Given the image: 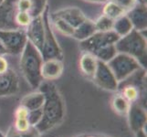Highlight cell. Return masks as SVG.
Returning <instances> with one entry per match:
<instances>
[{
  "mask_svg": "<svg viewBox=\"0 0 147 137\" xmlns=\"http://www.w3.org/2000/svg\"><path fill=\"white\" fill-rule=\"evenodd\" d=\"M39 88L45 95V103L42 107V119L35 127L42 134L54 129L62 123L66 110L63 98L55 84L49 82H42Z\"/></svg>",
  "mask_w": 147,
  "mask_h": 137,
  "instance_id": "1",
  "label": "cell"
},
{
  "mask_svg": "<svg viewBox=\"0 0 147 137\" xmlns=\"http://www.w3.org/2000/svg\"><path fill=\"white\" fill-rule=\"evenodd\" d=\"M43 58L39 50L28 40L20 54L19 66L25 80L32 89H38L43 82L41 68Z\"/></svg>",
  "mask_w": 147,
  "mask_h": 137,
  "instance_id": "2",
  "label": "cell"
},
{
  "mask_svg": "<svg viewBox=\"0 0 147 137\" xmlns=\"http://www.w3.org/2000/svg\"><path fill=\"white\" fill-rule=\"evenodd\" d=\"M115 47L118 52L130 55L138 60L144 69L146 68V37L143 35V31L133 29L126 36L121 37Z\"/></svg>",
  "mask_w": 147,
  "mask_h": 137,
  "instance_id": "3",
  "label": "cell"
},
{
  "mask_svg": "<svg viewBox=\"0 0 147 137\" xmlns=\"http://www.w3.org/2000/svg\"><path fill=\"white\" fill-rule=\"evenodd\" d=\"M107 65L119 82L126 80L134 72L144 69L138 62V60H136L134 58L125 53L120 52L108 61Z\"/></svg>",
  "mask_w": 147,
  "mask_h": 137,
  "instance_id": "4",
  "label": "cell"
},
{
  "mask_svg": "<svg viewBox=\"0 0 147 137\" xmlns=\"http://www.w3.org/2000/svg\"><path fill=\"white\" fill-rule=\"evenodd\" d=\"M42 15H43L45 33H44L43 45L40 53L42 55L43 60L49 59H58L62 60L63 52L53 33L51 23H50V18H49V7H46Z\"/></svg>",
  "mask_w": 147,
  "mask_h": 137,
  "instance_id": "5",
  "label": "cell"
},
{
  "mask_svg": "<svg viewBox=\"0 0 147 137\" xmlns=\"http://www.w3.org/2000/svg\"><path fill=\"white\" fill-rule=\"evenodd\" d=\"M0 42L6 49L7 54L20 55L28 42L25 29H0Z\"/></svg>",
  "mask_w": 147,
  "mask_h": 137,
  "instance_id": "6",
  "label": "cell"
},
{
  "mask_svg": "<svg viewBox=\"0 0 147 137\" xmlns=\"http://www.w3.org/2000/svg\"><path fill=\"white\" fill-rule=\"evenodd\" d=\"M120 37L113 30L108 32H95L92 36L87 39L82 40L80 43V49L83 52H89L94 54L98 49L108 44H115Z\"/></svg>",
  "mask_w": 147,
  "mask_h": 137,
  "instance_id": "7",
  "label": "cell"
},
{
  "mask_svg": "<svg viewBox=\"0 0 147 137\" xmlns=\"http://www.w3.org/2000/svg\"><path fill=\"white\" fill-rule=\"evenodd\" d=\"M93 82L100 88L109 91H116L119 89V82L109 68L107 63L98 60V66L93 76Z\"/></svg>",
  "mask_w": 147,
  "mask_h": 137,
  "instance_id": "8",
  "label": "cell"
},
{
  "mask_svg": "<svg viewBox=\"0 0 147 137\" xmlns=\"http://www.w3.org/2000/svg\"><path fill=\"white\" fill-rule=\"evenodd\" d=\"M43 14V13H42ZM28 37V40L32 43L39 51H41L43 40H44V21L43 15H40L32 19L31 23L28 25V27L25 29Z\"/></svg>",
  "mask_w": 147,
  "mask_h": 137,
  "instance_id": "9",
  "label": "cell"
},
{
  "mask_svg": "<svg viewBox=\"0 0 147 137\" xmlns=\"http://www.w3.org/2000/svg\"><path fill=\"white\" fill-rule=\"evenodd\" d=\"M128 120L131 130L135 134L144 131L146 124V111L138 103H133L128 111Z\"/></svg>",
  "mask_w": 147,
  "mask_h": 137,
  "instance_id": "10",
  "label": "cell"
},
{
  "mask_svg": "<svg viewBox=\"0 0 147 137\" xmlns=\"http://www.w3.org/2000/svg\"><path fill=\"white\" fill-rule=\"evenodd\" d=\"M18 90L19 80L13 70L8 69L6 72L0 74V97L15 95Z\"/></svg>",
  "mask_w": 147,
  "mask_h": 137,
  "instance_id": "11",
  "label": "cell"
},
{
  "mask_svg": "<svg viewBox=\"0 0 147 137\" xmlns=\"http://www.w3.org/2000/svg\"><path fill=\"white\" fill-rule=\"evenodd\" d=\"M146 5L138 2L131 10L126 13L130 21L133 24L134 29L138 31H145L147 27Z\"/></svg>",
  "mask_w": 147,
  "mask_h": 137,
  "instance_id": "12",
  "label": "cell"
},
{
  "mask_svg": "<svg viewBox=\"0 0 147 137\" xmlns=\"http://www.w3.org/2000/svg\"><path fill=\"white\" fill-rule=\"evenodd\" d=\"M64 66L62 60L58 59H49L43 60L41 68V76L42 79L50 82L59 79L62 75Z\"/></svg>",
  "mask_w": 147,
  "mask_h": 137,
  "instance_id": "13",
  "label": "cell"
},
{
  "mask_svg": "<svg viewBox=\"0 0 147 137\" xmlns=\"http://www.w3.org/2000/svg\"><path fill=\"white\" fill-rule=\"evenodd\" d=\"M51 15L62 18L66 22H68L69 25H71L74 28H77L79 25L82 24L84 20L87 18L82 10L75 7H66V8L57 10V11L53 12Z\"/></svg>",
  "mask_w": 147,
  "mask_h": 137,
  "instance_id": "14",
  "label": "cell"
},
{
  "mask_svg": "<svg viewBox=\"0 0 147 137\" xmlns=\"http://www.w3.org/2000/svg\"><path fill=\"white\" fill-rule=\"evenodd\" d=\"M98 66V59L89 52H83L80 59V69L84 76L88 78H93Z\"/></svg>",
  "mask_w": 147,
  "mask_h": 137,
  "instance_id": "15",
  "label": "cell"
},
{
  "mask_svg": "<svg viewBox=\"0 0 147 137\" xmlns=\"http://www.w3.org/2000/svg\"><path fill=\"white\" fill-rule=\"evenodd\" d=\"M45 103V95L41 91H35L29 93L22 98L20 101V105L24 106L28 111L38 110L43 107Z\"/></svg>",
  "mask_w": 147,
  "mask_h": 137,
  "instance_id": "16",
  "label": "cell"
},
{
  "mask_svg": "<svg viewBox=\"0 0 147 137\" xmlns=\"http://www.w3.org/2000/svg\"><path fill=\"white\" fill-rule=\"evenodd\" d=\"M95 32H97V30L95 28L94 21L86 18L82 24L79 25L77 28H75L72 38L80 40V41H82V40H85L90 36H92Z\"/></svg>",
  "mask_w": 147,
  "mask_h": 137,
  "instance_id": "17",
  "label": "cell"
},
{
  "mask_svg": "<svg viewBox=\"0 0 147 137\" xmlns=\"http://www.w3.org/2000/svg\"><path fill=\"white\" fill-rule=\"evenodd\" d=\"M28 110L19 104L16 111H15V124L13 125L15 129L18 131L19 133L27 131L30 127V124L28 120Z\"/></svg>",
  "mask_w": 147,
  "mask_h": 137,
  "instance_id": "18",
  "label": "cell"
},
{
  "mask_svg": "<svg viewBox=\"0 0 147 137\" xmlns=\"http://www.w3.org/2000/svg\"><path fill=\"white\" fill-rule=\"evenodd\" d=\"M133 29H134L133 24H131V22L130 21V19L126 15L114 20L113 30L120 38L126 36Z\"/></svg>",
  "mask_w": 147,
  "mask_h": 137,
  "instance_id": "19",
  "label": "cell"
},
{
  "mask_svg": "<svg viewBox=\"0 0 147 137\" xmlns=\"http://www.w3.org/2000/svg\"><path fill=\"white\" fill-rule=\"evenodd\" d=\"M102 13L104 16L115 20L121 17L124 16L127 12H126L125 9H123L121 6H119L118 4L113 2V0H107L103 7Z\"/></svg>",
  "mask_w": 147,
  "mask_h": 137,
  "instance_id": "20",
  "label": "cell"
},
{
  "mask_svg": "<svg viewBox=\"0 0 147 137\" xmlns=\"http://www.w3.org/2000/svg\"><path fill=\"white\" fill-rule=\"evenodd\" d=\"M49 18H50V23L53 25L55 29H57L59 33H61L62 35L67 37H73L75 28L71 25H69L62 18L55 17L50 14H49Z\"/></svg>",
  "mask_w": 147,
  "mask_h": 137,
  "instance_id": "21",
  "label": "cell"
},
{
  "mask_svg": "<svg viewBox=\"0 0 147 137\" xmlns=\"http://www.w3.org/2000/svg\"><path fill=\"white\" fill-rule=\"evenodd\" d=\"M118 53L117 49H116L115 44H108L104 46V47L98 49L93 55L96 57L98 60L107 63L108 61L113 59L114 56Z\"/></svg>",
  "mask_w": 147,
  "mask_h": 137,
  "instance_id": "22",
  "label": "cell"
},
{
  "mask_svg": "<svg viewBox=\"0 0 147 137\" xmlns=\"http://www.w3.org/2000/svg\"><path fill=\"white\" fill-rule=\"evenodd\" d=\"M131 103L126 100L121 94L115 95L111 100V107L114 110L115 113L121 115L127 114L130 109Z\"/></svg>",
  "mask_w": 147,
  "mask_h": 137,
  "instance_id": "23",
  "label": "cell"
},
{
  "mask_svg": "<svg viewBox=\"0 0 147 137\" xmlns=\"http://www.w3.org/2000/svg\"><path fill=\"white\" fill-rule=\"evenodd\" d=\"M121 95H123L130 103H135V101L138 100L139 95H140L138 86L134 85L131 83H126L123 86V90H121Z\"/></svg>",
  "mask_w": 147,
  "mask_h": 137,
  "instance_id": "24",
  "label": "cell"
},
{
  "mask_svg": "<svg viewBox=\"0 0 147 137\" xmlns=\"http://www.w3.org/2000/svg\"><path fill=\"white\" fill-rule=\"evenodd\" d=\"M113 23H114L113 19L106 17L104 15L100 16V18H98L96 21H94L96 30L99 32H108L113 30Z\"/></svg>",
  "mask_w": 147,
  "mask_h": 137,
  "instance_id": "25",
  "label": "cell"
},
{
  "mask_svg": "<svg viewBox=\"0 0 147 137\" xmlns=\"http://www.w3.org/2000/svg\"><path fill=\"white\" fill-rule=\"evenodd\" d=\"M43 115V111L42 108L38 109V110H33V111H28V120L30 126H37L39 121L42 119Z\"/></svg>",
  "mask_w": 147,
  "mask_h": 137,
  "instance_id": "26",
  "label": "cell"
},
{
  "mask_svg": "<svg viewBox=\"0 0 147 137\" xmlns=\"http://www.w3.org/2000/svg\"><path fill=\"white\" fill-rule=\"evenodd\" d=\"M113 1L125 9L126 12H128L138 3V0H113Z\"/></svg>",
  "mask_w": 147,
  "mask_h": 137,
  "instance_id": "27",
  "label": "cell"
},
{
  "mask_svg": "<svg viewBox=\"0 0 147 137\" xmlns=\"http://www.w3.org/2000/svg\"><path fill=\"white\" fill-rule=\"evenodd\" d=\"M19 134L22 137H40V134H41L35 126H30L27 131L21 132Z\"/></svg>",
  "mask_w": 147,
  "mask_h": 137,
  "instance_id": "28",
  "label": "cell"
},
{
  "mask_svg": "<svg viewBox=\"0 0 147 137\" xmlns=\"http://www.w3.org/2000/svg\"><path fill=\"white\" fill-rule=\"evenodd\" d=\"M8 69V61L7 59L5 58L4 55H0V74L6 72Z\"/></svg>",
  "mask_w": 147,
  "mask_h": 137,
  "instance_id": "29",
  "label": "cell"
},
{
  "mask_svg": "<svg viewBox=\"0 0 147 137\" xmlns=\"http://www.w3.org/2000/svg\"><path fill=\"white\" fill-rule=\"evenodd\" d=\"M4 137H22V136L20 135L18 131L15 129L14 126H11V127L8 129V131L7 132L6 135H4Z\"/></svg>",
  "mask_w": 147,
  "mask_h": 137,
  "instance_id": "30",
  "label": "cell"
},
{
  "mask_svg": "<svg viewBox=\"0 0 147 137\" xmlns=\"http://www.w3.org/2000/svg\"><path fill=\"white\" fill-rule=\"evenodd\" d=\"M84 1L90 2V3H95V4H100V3H105L107 0H84Z\"/></svg>",
  "mask_w": 147,
  "mask_h": 137,
  "instance_id": "31",
  "label": "cell"
},
{
  "mask_svg": "<svg viewBox=\"0 0 147 137\" xmlns=\"http://www.w3.org/2000/svg\"><path fill=\"white\" fill-rule=\"evenodd\" d=\"M6 54H7V50H6V49L4 48V46L2 45V43L0 42V55H6Z\"/></svg>",
  "mask_w": 147,
  "mask_h": 137,
  "instance_id": "32",
  "label": "cell"
},
{
  "mask_svg": "<svg viewBox=\"0 0 147 137\" xmlns=\"http://www.w3.org/2000/svg\"><path fill=\"white\" fill-rule=\"evenodd\" d=\"M18 1V0H4V3L5 4H7V5H9V6H11V5H13V4H15Z\"/></svg>",
  "mask_w": 147,
  "mask_h": 137,
  "instance_id": "33",
  "label": "cell"
},
{
  "mask_svg": "<svg viewBox=\"0 0 147 137\" xmlns=\"http://www.w3.org/2000/svg\"><path fill=\"white\" fill-rule=\"evenodd\" d=\"M138 2H140V3H144L145 4V0H138Z\"/></svg>",
  "mask_w": 147,
  "mask_h": 137,
  "instance_id": "34",
  "label": "cell"
},
{
  "mask_svg": "<svg viewBox=\"0 0 147 137\" xmlns=\"http://www.w3.org/2000/svg\"><path fill=\"white\" fill-rule=\"evenodd\" d=\"M96 137H108V136H103V135H101V136H96Z\"/></svg>",
  "mask_w": 147,
  "mask_h": 137,
  "instance_id": "35",
  "label": "cell"
},
{
  "mask_svg": "<svg viewBox=\"0 0 147 137\" xmlns=\"http://www.w3.org/2000/svg\"><path fill=\"white\" fill-rule=\"evenodd\" d=\"M3 1H4V0H0V5H1V4L3 3Z\"/></svg>",
  "mask_w": 147,
  "mask_h": 137,
  "instance_id": "36",
  "label": "cell"
},
{
  "mask_svg": "<svg viewBox=\"0 0 147 137\" xmlns=\"http://www.w3.org/2000/svg\"><path fill=\"white\" fill-rule=\"evenodd\" d=\"M0 137H4V135H3V134H2L1 133H0Z\"/></svg>",
  "mask_w": 147,
  "mask_h": 137,
  "instance_id": "37",
  "label": "cell"
},
{
  "mask_svg": "<svg viewBox=\"0 0 147 137\" xmlns=\"http://www.w3.org/2000/svg\"><path fill=\"white\" fill-rule=\"evenodd\" d=\"M89 137H96V136H89Z\"/></svg>",
  "mask_w": 147,
  "mask_h": 137,
  "instance_id": "38",
  "label": "cell"
}]
</instances>
